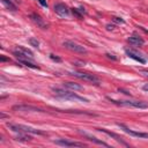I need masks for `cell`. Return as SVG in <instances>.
I'll return each instance as SVG.
<instances>
[{
  "instance_id": "1",
  "label": "cell",
  "mask_w": 148,
  "mask_h": 148,
  "mask_svg": "<svg viewBox=\"0 0 148 148\" xmlns=\"http://www.w3.org/2000/svg\"><path fill=\"white\" fill-rule=\"evenodd\" d=\"M52 91L54 92L55 96L60 97V98H65V99H72V101H79V102H85L88 103L87 98H83L82 96H79L75 92L68 91V90H64L61 88H52Z\"/></svg>"
},
{
  "instance_id": "2",
  "label": "cell",
  "mask_w": 148,
  "mask_h": 148,
  "mask_svg": "<svg viewBox=\"0 0 148 148\" xmlns=\"http://www.w3.org/2000/svg\"><path fill=\"white\" fill-rule=\"evenodd\" d=\"M7 127L14 132H18V133H32V134H39V135H45V132L41 131V130L32 128V127H29V126H25V125L7 123Z\"/></svg>"
},
{
  "instance_id": "3",
  "label": "cell",
  "mask_w": 148,
  "mask_h": 148,
  "mask_svg": "<svg viewBox=\"0 0 148 148\" xmlns=\"http://www.w3.org/2000/svg\"><path fill=\"white\" fill-rule=\"evenodd\" d=\"M108 99L112 103L117 104V105H122V106H131V108H138V109H146L148 106V104L146 102L142 101H116V99H112L110 97H108Z\"/></svg>"
},
{
  "instance_id": "4",
  "label": "cell",
  "mask_w": 148,
  "mask_h": 148,
  "mask_svg": "<svg viewBox=\"0 0 148 148\" xmlns=\"http://www.w3.org/2000/svg\"><path fill=\"white\" fill-rule=\"evenodd\" d=\"M69 74L78 79H80V80L87 81V82H91V83H94V85H99V83H101V80H99L96 75H94V74L83 73V72H71Z\"/></svg>"
},
{
  "instance_id": "5",
  "label": "cell",
  "mask_w": 148,
  "mask_h": 148,
  "mask_svg": "<svg viewBox=\"0 0 148 148\" xmlns=\"http://www.w3.org/2000/svg\"><path fill=\"white\" fill-rule=\"evenodd\" d=\"M62 45H64L66 49H68V50L73 51V52H76V53H87V49L83 48L82 45H79V44L74 43V42L65 41L64 43H62Z\"/></svg>"
},
{
  "instance_id": "6",
  "label": "cell",
  "mask_w": 148,
  "mask_h": 148,
  "mask_svg": "<svg viewBox=\"0 0 148 148\" xmlns=\"http://www.w3.org/2000/svg\"><path fill=\"white\" fill-rule=\"evenodd\" d=\"M117 125L120 127V128H123V131H124V132H126L127 134H130V135L136 136V138L148 139V133H142V132H135V131H132V130H130L128 127H126V126H125V125L120 124V123H117Z\"/></svg>"
},
{
  "instance_id": "7",
  "label": "cell",
  "mask_w": 148,
  "mask_h": 148,
  "mask_svg": "<svg viewBox=\"0 0 148 148\" xmlns=\"http://www.w3.org/2000/svg\"><path fill=\"white\" fill-rule=\"evenodd\" d=\"M55 145H60V146H65V147H85L83 142H75V141H68V140H57L54 141Z\"/></svg>"
},
{
  "instance_id": "8",
  "label": "cell",
  "mask_w": 148,
  "mask_h": 148,
  "mask_svg": "<svg viewBox=\"0 0 148 148\" xmlns=\"http://www.w3.org/2000/svg\"><path fill=\"white\" fill-rule=\"evenodd\" d=\"M125 53H126L130 58L134 59L135 61H139V62H141V64H146V59L143 57H141L140 53H138L136 51L130 50V49H125Z\"/></svg>"
},
{
  "instance_id": "9",
  "label": "cell",
  "mask_w": 148,
  "mask_h": 148,
  "mask_svg": "<svg viewBox=\"0 0 148 148\" xmlns=\"http://www.w3.org/2000/svg\"><path fill=\"white\" fill-rule=\"evenodd\" d=\"M53 8H54L55 13H57L58 15H60V16H67L68 13H69L68 7H67L65 4H57V5H54Z\"/></svg>"
},
{
  "instance_id": "10",
  "label": "cell",
  "mask_w": 148,
  "mask_h": 148,
  "mask_svg": "<svg viewBox=\"0 0 148 148\" xmlns=\"http://www.w3.org/2000/svg\"><path fill=\"white\" fill-rule=\"evenodd\" d=\"M13 110L15 111H35V112H44V110L36 106H31V105H14Z\"/></svg>"
},
{
  "instance_id": "11",
  "label": "cell",
  "mask_w": 148,
  "mask_h": 148,
  "mask_svg": "<svg viewBox=\"0 0 148 148\" xmlns=\"http://www.w3.org/2000/svg\"><path fill=\"white\" fill-rule=\"evenodd\" d=\"M97 131H99V132H103V133H105V134H108V135H110L111 138H113L116 141H118L119 143H122L123 146H128V143L127 142H125L124 140H123V138L122 136H119L118 134H116V133H113V132H110V131H108V130H105V128H97Z\"/></svg>"
},
{
  "instance_id": "12",
  "label": "cell",
  "mask_w": 148,
  "mask_h": 148,
  "mask_svg": "<svg viewBox=\"0 0 148 148\" xmlns=\"http://www.w3.org/2000/svg\"><path fill=\"white\" fill-rule=\"evenodd\" d=\"M30 17H31V20L34 21L35 23H37V25H38V27H41L42 29H46V28H48V24L44 22V20L38 15V14H35L34 13V14H31V15H30Z\"/></svg>"
},
{
  "instance_id": "13",
  "label": "cell",
  "mask_w": 148,
  "mask_h": 148,
  "mask_svg": "<svg viewBox=\"0 0 148 148\" xmlns=\"http://www.w3.org/2000/svg\"><path fill=\"white\" fill-rule=\"evenodd\" d=\"M79 133H81L83 136H86V138H87L89 141H91V142H95V143H97V145H102V146H105V147H109V143L104 142V141H102V140H98V139H96V138H95V136L89 135V134H88V133H86V132L79 131Z\"/></svg>"
},
{
  "instance_id": "14",
  "label": "cell",
  "mask_w": 148,
  "mask_h": 148,
  "mask_svg": "<svg viewBox=\"0 0 148 148\" xmlns=\"http://www.w3.org/2000/svg\"><path fill=\"white\" fill-rule=\"evenodd\" d=\"M127 41H128L131 44L136 45V46H141V45H143V44H145V41H143L140 36H136V35H133V36L128 37V39H127Z\"/></svg>"
},
{
  "instance_id": "15",
  "label": "cell",
  "mask_w": 148,
  "mask_h": 148,
  "mask_svg": "<svg viewBox=\"0 0 148 148\" xmlns=\"http://www.w3.org/2000/svg\"><path fill=\"white\" fill-rule=\"evenodd\" d=\"M64 87L71 90H83V87L75 82H64Z\"/></svg>"
},
{
  "instance_id": "16",
  "label": "cell",
  "mask_w": 148,
  "mask_h": 148,
  "mask_svg": "<svg viewBox=\"0 0 148 148\" xmlns=\"http://www.w3.org/2000/svg\"><path fill=\"white\" fill-rule=\"evenodd\" d=\"M16 50L20 51V52H22L23 54L28 55V57L31 58V59H34V53H32L29 49H25V48H23V46H17V49H16Z\"/></svg>"
},
{
  "instance_id": "17",
  "label": "cell",
  "mask_w": 148,
  "mask_h": 148,
  "mask_svg": "<svg viewBox=\"0 0 148 148\" xmlns=\"http://www.w3.org/2000/svg\"><path fill=\"white\" fill-rule=\"evenodd\" d=\"M1 2H2V4H4L8 9H11V11H13V12H15L16 9H17L16 5H14L13 2H12V0H1Z\"/></svg>"
},
{
  "instance_id": "18",
  "label": "cell",
  "mask_w": 148,
  "mask_h": 148,
  "mask_svg": "<svg viewBox=\"0 0 148 148\" xmlns=\"http://www.w3.org/2000/svg\"><path fill=\"white\" fill-rule=\"evenodd\" d=\"M18 62L24 65V66H27V67H30V68H38L37 65H34L31 61H29V60H18Z\"/></svg>"
},
{
  "instance_id": "19",
  "label": "cell",
  "mask_w": 148,
  "mask_h": 148,
  "mask_svg": "<svg viewBox=\"0 0 148 148\" xmlns=\"http://www.w3.org/2000/svg\"><path fill=\"white\" fill-rule=\"evenodd\" d=\"M16 140H22V141H29L31 140V136L29 135H25V133H20L18 136L16 138Z\"/></svg>"
},
{
  "instance_id": "20",
  "label": "cell",
  "mask_w": 148,
  "mask_h": 148,
  "mask_svg": "<svg viewBox=\"0 0 148 148\" xmlns=\"http://www.w3.org/2000/svg\"><path fill=\"white\" fill-rule=\"evenodd\" d=\"M29 43L31 46H34V48H38L39 46V42L37 41L36 38H34V37H31V38L29 39Z\"/></svg>"
},
{
  "instance_id": "21",
  "label": "cell",
  "mask_w": 148,
  "mask_h": 148,
  "mask_svg": "<svg viewBox=\"0 0 148 148\" xmlns=\"http://www.w3.org/2000/svg\"><path fill=\"white\" fill-rule=\"evenodd\" d=\"M72 13H73L74 16H76V17L80 18V20L83 17V15L80 13V12H79V9H76V8H72Z\"/></svg>"
},
{
  "instance_id": "22",
  "label": "cell",
  "mask_w": 148,
  "mask_h": 148,
  "mask_svg": "<svg viewBox=\"0 0 148 148\" xmlns=\"http://www.w3.org/2000/svg\"><path fill=\"white\" fill-rule=\"evenodd\" d=\"M113 21H115V22H117V23H125V21L123 20V18H120V17H113Z\"/></svg>"
},
{
  "instance_id": "23",
  "label": "cell",
  "mask_w": 148,
  "mask_h": 148,
  "mask_svg": "<svg viewBox=\"0 0 148 148\" xmlns=\"http://www.w3.org/2000/svg\"><path fill=\"white\" fill-rule=\"evenodd\" d=\"M50 58H51L52 60H55V61H58V62L61 61V59H60V58H58V57H55L54 54H50Z\"/></svg>"
},
{
  "instance_id": "24",
  "label": "cell",
  "mask_w": 148,
  "mask_h": 148,
  "mask_svg": "<svg viewBox=\"0 0 148 148\" xmlns=\"http://www.w3.org/2000/svg\"><path fill=\"white\" fill-rule=\"evenodd\" d=\"M38 2L44 7H48V4H46V0H38Z\"/></svg>"
},
{
  "instance_id": "25",
  "label": "cell",
  "mask_w": 148,
  "mask_h": 148,
  "mask_svg": "<svg viewBox=\"0 0 148 148\" xmlns=\"http://www.w3.org/2000/svg\"><path fill=\"white\" fill-rule=\"evenodd\" d=\"M115 29V25L112 24H106V30H113Z\"/></svg>"
},
{
  "instance_id": "26",
  "label": "cell",
  "mask_w": 148,
  "mask_h": 148,
  "mask_svg": "<svg viewBox=\"0 0 148 148\" xmlns=\"http://www.w3.org/2000/svg\"><path fill=\"white\" fill-rule=\"evenodd\" d=\"M1 61H9V58H6V57H4V55H1Z\"/></svg>"
},
{
  "instance_id": "27",
  "label": "cell",
  "mask_w": 148,
  "mask_h": 148,
  "mask_svg": "<svg viewBox=\"0 0 148 148\" xmlns=\"http://www.w3.org/2000/svg\"><path fill=\"white\" fill-rule=\"evenodd\" d=\"M106 57H108V58H111V59H113V60H117V58H116V57H112V55H111V54H109V53H106Z\"/></svg>"
},
{
  "instance_id": "28",
  "label": "cell",
  "mask_w": 148,
  "mask_h": 148,
  "mask_svg": "<svg viewBox=\"0 0 148 148\" xmlns=\"http://www.w3.org/2000/svg\"><path fill=\"white\" fill-rule=\"evenodd\" d=\"M118 90H119V91H122V92H124L125 95H131L128 91H126V90H124V89H118Z\"/></svg>"
},
{
  "instance_id": "29",
  "label": "cell",
  "mask_w": 148,
  "mask_h": 148,
  "mask_svg": "<svg viewBox=\"0 0 148 148\" xmlns=\"http://www.w3.org/2000/svg\"><path fill=\"white\" fill-rule=\"evenodd\" d=\"M142 89L145 90V91H148V83H146V85L143 86V87H142Z\"/></svg>"
},
{
  "instance_id": "30",
  "label": "cell",
  "mask_w": 148,
  "mask_h": 148,
  "mask_svg": "<svg viewBox=\"0 0 148 148\" xmlns=\"http://www.w3.org/2000/svg\"><path fill=\"white\" fill-rule=\"evenodd\" d=\"M14 1H16V2H20V0H14Z\"/></svg>"
}]
</instances>
